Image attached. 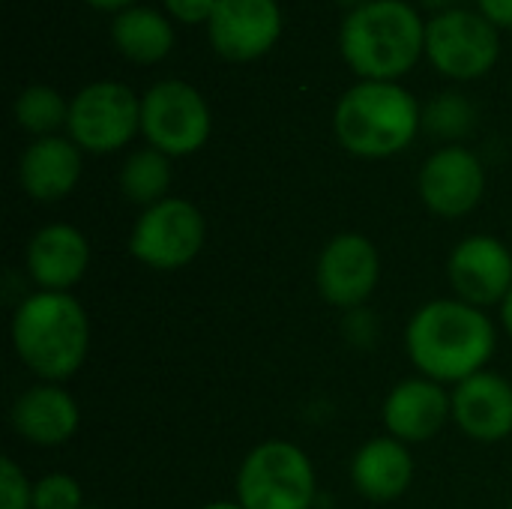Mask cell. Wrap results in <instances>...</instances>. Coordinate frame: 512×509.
Segmentation results:
<instances>
[{
  "mask_svg": "<svg viewBox=\"0 0 512 509\" xmlns=\"http://www.w3.org/2000/svg\"><path fill=\"white\" fill-rule=\"evenodd\" d=\"M15 123L36 135V138H45V135H54L60 126H66L69 120V102L48 84H30L18 93L15 99Z\"/></svg>",
  "mask_w": 512,
  "mask_h": 509,
  "instance_id": "7402d4cb",
  "label": "cell"
},
{
  "mask_svg": "<svg viewBox=\"0 0 512 509\" xmlns=\"http://www.w3.org/2000/svg\"><path fill=\"white\" fill-rule=\"evenodd\" d=\"M201 509H243L237 501H213V504H204Z\"/></svg>",
  "mask_w": 512,
  "mask_h": 509,
  "instance_id": "f546056e",
  "label": "cell"
},
{
  "mask_svg": "<svg viewBox=\"0 0 512 509\" xmlns=\"http://www.w3.org/2000/svg\"><path fill=\"white\" fill-rule=\"evenodd\" d=\"M219 0H165V9L171 18L183 24H207Z\"/></svg>",
  "mask_w": 512,
  "mask_h": 509,
  "instance_id": "484cf974",
  "label": "cell"
},
{
  "mask_svg": "<svg viewBox=\"0 0 512 509\" xmlns=\"http://www.w3.org/2000/svg\"><path fill=\"white\" fill-rule=\"evenodd\" d=\"M339 48L360 81H399L426 54V24L405 0H369L345 15Z\"/></svg>",
  "mask_w": 512,
  "mask_h": 509,
  "instance_id": "3957f363",
  "label": "cell"
},
{
  "mask_svg": "<svg viewBox=\"0 0 512 509\" xmlns=\"http://www.w3.org/2000/svg\"><path fill=\"white\" fill-rule=\"evenodd\" d=\"M495 324L489 315L459 297L420 306L405 327V351L423 378L462 384L486 372L495 354Z\"/></svg>",
  "mask_w": 512,
  "mask_h": 509,
  "instance_id": "6da1fadb",
  "label": "cell"
},
{
  "mask_svg": "<svg viewBox=\"0 0 512 509\" xmlns=\"http://www.w3.org/2000/svg\"><path fill=\"white\" fill-rule=\"evenodd\" d=\"M81 177V147L72 138L45 135L24 147L18 159L21 189L42 204L66 198Z\"/></svg>",
  "mask_w": 512,
  "mask_h": 509,
  "instance_id": "ac0fdd59",
  "label": "cell"
},
{
  "mask_svg": "<svg viewBox=\"0 0 512 509\" xmlns=\"http://www.w3.org/2000/svg\"><path fill=\"white\" fill-rule=\"evenodd\" d=\"M111 39L123 57L132 63H159L174 48V27L168 15L150 9V6H129L114 15L111 21Z\"/></svg>",
  "mask_w": 512,
  "mask_h": 509,
  "instance_id": "ffe728a7",
  "label": "cell"
},
{
  "mask_svg": "<svg viewBox=\"0 0 512 509\" xmlns=\"http://www.w3.org/2000/svg\"><path fill=\"white\" fill-rule=\"evenodd\" d=\"M420 198L441 219L468 216L486 192V171L477 153L462 144L435 150L420 168Z\"/></svg>",
  "mask_w": 512,
  "mask_h": 509,
  "instance_id": "8fae6325",
  "label": "cell"
},
{
  "mask_svg": "<svg viewBox=\"0 0 512 509\" xmlns=\"http://www.w3.org/2000/svg\"><path fill=\"white\" fill-rule=\"evenodd\" d=\"M84 495L75 477L45 474L33 483V509H81Z\"/></svg>",
  "mask_w": 512,
  "mask_h": 509,
  "instance_id": "cb8c5ba5",
  "label": "cell"
},
{
  "mask_svg": "<svg viewBox=\"0 0 512 509\" xmlns=\"http://www.w3.org/2000/svg\"><path fill=\"white\" fill-rule=\"evenodd\" d=\"M207 240L201 210L186 198H165L144 207L129 234V255L159 273L180 270L198 258Z\"/></svg>",
  "mask_w": 512,
  "mask_h": 509,
  "instance_id": "8992f818",
  "label": "cell"
},
{
  "mask_svg": "<svg viewBox=\"0 0 512 509\" xmlns=\"http://www.w3.org/2000/svg\"><path fill=\"white\" fill-rule=\"evenodd\" d=\"M414 480V459L408 444L384 435L366 441L351 459V483L354 489L378 504L396 501L408 492Z\"/></svg>",
  "mask_w": 512,
  "mask_h": 509,
  "instance_id": "d6986e66",
  "label": "cell"
},
{
  "mask_svg": "<svg viewBox=\"0 0 512 509\" xmlns=\"http://www.w3.org/2000/svg\"><path fill=\"white\" fill-rule=\"evenodd\" d=\"M24 264L39 291H69L90 267V243L78 228L51 222L30 237Z\"/></svg>",
  "mask_w": 512,
  "mask_h": 509,
  "instance_id": "2e32d148",
  "label": "cell"
},
{
  "mask_svg": "<svg viewBox=\"0 0 512 509\" xmlns=\"http://www.w3.org/2000/svg\"><path fill=\"white\" fill-rule=\"evenodd\" d=\"M81 509H96V507H81Z\"/></svg>",
  "mask_w": 512,
  "mask_h": 509,
  "instance_id": "d6a6232c",
  "label": "cell"
},
{
  "mask_svg": "<svg viewBox=\"0 0 512 509\" xmlns=\"http://www.w3.org/2000/svg\"><path fill=\"white\" fill-rule=\"evenodd\" d=\"M453 420L471 441L498 444L512 435V384L495 372H477L450 393Z\"/></svg>",
  "mask_w": 512,
  "mask_h": 509,
  "instance_id": "9a60e30c",
  "label": "cell"
},
{
  "mask_svg": "<svg viewBox=\"0 0 512 509\" xmlns=\"http://www.w3.org/2000/svg\"><path fill=\"white\" fill-rule=\"evenodd\" d=\"M210 45L231 63H252L264 57L279 33L282 12L276 0H219L207 21Z\"/></svg>",
  "mask_w": 512,
  "mask_h": 509,
  "instance_id": "4fadbf2b",
  "label": "cell"
},
{
  "mask_svg": "<svg viewBox=\"0 0 512 509\" xmlns=\"http://www.w3.org/2000/svg\"><path fill=\"white\" fill-rule=\"evenodd\" d=\"M12 348L18 360L48 384L72 378L90 351V321L69 291H36L12 315Z\"/></svg>",
  "mask_w": 512,
  "mask_h": 509,
  "instance_id": "7a4b0ae2",
  "label": "cell"
},
{
  "mask_svg": "<svg viewBox=\"0 0 512 509\" xmlns=\"http://www.w3.org/2000/svg\"><path fill=\"white\" fill-rule=\"evenodd\" d=\"M477 123V108L462 93H444L423 108V126L447 141L465 138Z\"/></svg>",
  "mask_w": 512,
  "mask_h": 509,
  "instance_id": "603a6c76",
  "label": "cell"
},
{
  "mask_svg": "<svg viewBox=\"0 0 512 509\" xmlns=\"http://www.w3.org/2000/svg\"><path fill=\"white\" fill-rule=\"evenodd\" d=\"M480 12L495 24V27H512V0H477Z\"/></svg>",
  "mask_w": 512,
  "mask_h": 509,
  "instance_id": "4316f807",
  "label": "cell"
},
{
  "mask_svg": "<svg viewBox=\"0 0 512 509\" xmlns=\"http://www.w3.org/2000/svg\"><path fill=\"white\" fill-rule=\"evenodd\" d=\"M342 6H351V9H357V6H363V3H369V0H339Z\"/></svg>",
  "mask_w": 512,
  "mask_h": 509,
  "instance_id": "1f68e13d",
  "label": "cell"
},
{
  "mask_svg": "<svg viewBox=\"0 0 512 509\" xmlns=\"http://www.w3.org/2000/svg\"><path fill=\"white\" fill-rule=\"evenodd\" d=\"M426 6H438V9H444V6H453V3H459V0H423Z\"/></svg>",
  "mask_w": 512,
  "mask_h": 509,
  "instance_id": "4dcf8cb0",
  "label": "cell"
},
{
  "mask_svg": "<svg viewBox=\"0 0 512 509\" xmlns=\"http://www.w3.org/2000/svg\"><path fill=\"white\" fill-rule=\"evenodd\" d=\"M423 126V108L396 81H360L342 93L333 111L339 144L360 159L402 153Z\"/></svg>",
  "mask_w": 512,
  "mask_h": 509,
  "instance_id": "277c9868",
  "label": "cell"
},
{
  "mask_svg": "<svg viewBox=\"0 0 512 509\" xmlns=\"http://www.w3.org/2000/svg\"><path fill=\"white\" fill-rule=\"evenodd\" d=\"M447 417H453L450 393L444 390V384L423 375L399 381L381 408V420L390 438L402 444H423L435 438L444 429Z\"/></svg>",
  "mask_w": 512,
  "mask_h": 509,
  "instance_id": "5bb4252c",
  "label": "cell"
},
{
  "mask_svg": "<svg viewBox=\"0 0 512 509\" xmlns=\"http://www.w3.org/2000/svg\"><path fill=\"white\" fill-rule=\"evenodd\" d=\"M81 423L78 402L60 384L39 381L27 387L12 405V429L36 447H60L66 444Z\"/></svg>",
  "mask_w": 512,
  "mask_h": 509,
  "instance_id": "e0dca14e",
  "label": "cell"
},
{
  "mask_svg": "<svg viewBox=\"0 0 512 509\" xmlns=\"http://www.w3.org/2000/svg\"><path fill=\"white\" fill-rule=\"evenodd\" d=\"M0 509H33V483L12 462H0Z\"/></svg>",
  "mask_w": 512,
  "mask_h": 509,
  "instance_id": "d4e9b609",
  "label": "cell"
},
{
  "mask_svg": "<svg viewBox=\"0 0 512 509\" xmlns=\"http://www.w3.org/2000/svg\"><path fill=\"white\" fill-rule=\"evenodd\" d=\"M501 318H504V330H507V336L512 339V291L507 294V300L501 303Z\"/></svg>",
  "mask_w": 512,
  "mask_h": 509,
  "instance_id": "f1b7e54d",
  "label": "cell"
},
{
  "mask_svg": "<svg viewBox=\"0 0 512 509\" xmlns=\"http://www.w3.org/2000/svg\"><path fill=\"white\" fill-rule=\"evenodd\" d=\"M84 3H90L93 9H105V12H123L132 6V0H84Z\"/></svg>",
  "mask_w": 512,
  "mask_h": 509,
  "instance_id": "83f0119b",
  "label": "cell"
},
{
  "mask_svg": "<svg viewBox=\"0 0 512 509\" xmlns=\"http://www.w3.org/2000/svg\"><path fill=\"white\" fill-rule=\"evenodd\" d=\"M510 509H512V504H510Z\"/></svg>",
  "mask_w": 512,
  "mask_h": 509,
  "instance_id": "836d02e7",
  "label": "cell"
},
{
  "mask_svg": "<svg viewBox=\"0 0 512 509\" xmlns=\"http://www.w3.org/2000/svg\"><path fill=\"white\" fill-rule=\"evenodd\" d=\"M66 132L87 153H114L141 132V99L120 81H93L72 96Z\"/></svg>",
  "mask_w": 512,
  "mask_h": 509,
  "instance_id": "9c48e42d",
  "label": "cell"
},
{
  "mask_svg": "<svg viewBox=\"0 0 512 509\" xmlns=\"http://www.w3.org/2000/svg\"><path fill=\"white\" fill-rule=\"evenodd\" d=\"M426 57L441 75L474 81L501 57L498 27L483 12L444 9L426 24Z\"/></svg>",
  "mask_w": 512,
  "mask_h": 509,
  "instance_id": "ba28073f",
  "label": "cell"
},
{
  "mask_svg": "<svg viewBox=\"0 0 512 509\" xmlns=\"http://www.w3.org/2000/svg\"><path fill=\"white\" fill-rule=\"evenodd\" d=\"M447 276L459 300L486 309L512 291V252L492 234H471L450 252Z\"/></svg>",
  "mask_w": 512,
  "mask_h": 509,
  "instance_id": "7c38bea8",
  "label": "cell"
},
{
  "mask_svg": "<svg viewBox=\"0 0 512 509\" xmlns=\"http://www.w3.org/2000/svg\"><path fill=\"white\" fill-rule=\"evenodd\" d=\"M315 282L321 297L336 309H363L381 282V255L357 231L336 234L318 255Z\"/></svg>",
  "mask_w": 512,
  "mask_h": 509,
  "instance_id": "30bf717a",
  "label": "cell"
},
{
  "mask_svg": "<svg viewBox=\"0 0 512 509\" xmlns=\"http://www.w3.org/2000/svg\"><path fill=\"white\" fill-rule=\"evenodd\" d=\"M171 186V156L156 147H141L126 156L120 168V189L138 207H153L168 198Z\"/></svg>",
  "mask_w": 512,
  "mask_h": 509,
  "instance_id": "44dd1931",
  "label": "cell"
},
{
  "mask_svg": "<svg viewBox=\"0 0 512 509\" xmlns=\"http://www.w3.org/2000/svg\"><path fill=\"white\" fill-rule=\"evenodd\" d=\"M234 489L243 509H312L318 498L312 459L291 441H264L249 450Z\"/></svg>",
  "mask_w": 512,
  "mask_h": 509,
  "instance_id": "5b68a950",
  "label": "cell"
},
{
  "mask_svg": "<svg viewBox=\"0 0 512 509\" xmlns=\"http://www.w3.org/2000/svg\"><path fill=\"white\" fill-rule=\"evenodd\" d=\"M210 129V108L189 81L165 78L141 96V132L150 147L171 159L201 150Z\"/></svg>",
  "mask_w": 512,
  "mask_h": 509,
  "instance_id": "52a82bcc",
  "label": "cell"
}]
</instances>
